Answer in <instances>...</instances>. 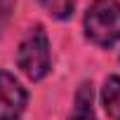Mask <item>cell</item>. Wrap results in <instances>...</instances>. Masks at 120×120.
<instances>
[{
    "mask_svg": "<svg viewBox=\"0 0 120 120\" xmlns=\"http://www.w3.org/2000/svg\"><path fill=\"white\" fill-rule=\"evenodd\" d=\"M85 35L101 47L120 40V3L118 0H94L85 14Z\"/></svg>",
    "mask_w": 120,
    "mask_h": 120,
    "instance_id": "cell-1",
    "label": "cell"
},
{
    "mask_svg": "<svg viewBox=\"0 0 120 120\" xmlns=\"http://www.w3.org/2000/svg\"><path fill=\"white\" fill-rule=\"evenodd\" d=\"M17 64L31 80H40L49 73V40L42 26H35L24 35L17 52Z\"/></svg>",
    "mask_w": 120,
    "mask_h": 120,
    "instance_id": "cell-2",
    "label": "cell"
},
{
    "mask_svg": "<svg viewBox=\"0 0 120 120\" xmlns=\"http://www.w3.org/2000/svg\"><path fill=\"white\" fill-rule=\"evenodd\" d=\"M26 99L28 94L21 82L12 73L0 71V120H17L26 108Z\"/></svg>",
    "mask_w": 120,
    "mask_h": 120,
    "instance_id": "cell-3",
    "label": "cell"
},
{
    "mask_svg": "<svg viewBox=\"0 0 120 120\" xmlns=\"http://www.w3.org/2000/svg\"><path fill=\"white\" fill-rule=\"evenodd\" d=\"M101 104L111 120H120V75H108L101 87Z\"/></svg>",
    "mask_w": 120,
    "mask_h": 120,
    "instance_id": "cell-4",
    "label": "cell"
},
{
    "mask_svg": "<svg viewBox=\"0 0 120 120\" xmlns=\"http://www.w3.org/2000/svg\"><path fill=\"white\" fill-rule=\"evenodd\" d=\"M92 99H94L92 82H82L78 87V92H75V104H73V111H71L68 120H97Z\"/></svg>",
    "mask_w": 120,
    "mask_h": 120,
    "instance_id": "cell-5",
    "label": "cell"
},
{
    "mask_svg": "<svg viewBox=\"0 0 120 120\" xmlns=\"http://www.w3.org/2000/svg\"><path fill=\"white\" fill-rule=\"evenodd\" d=\"M38 3L54 17V19H68L73 17V10H75V0H38Z\"/></svg>",
    "mask_w": 120,
    "mask_h": 120,
    "instance_id": "cell-6",
    "label": "cell"
}]
</instances>
